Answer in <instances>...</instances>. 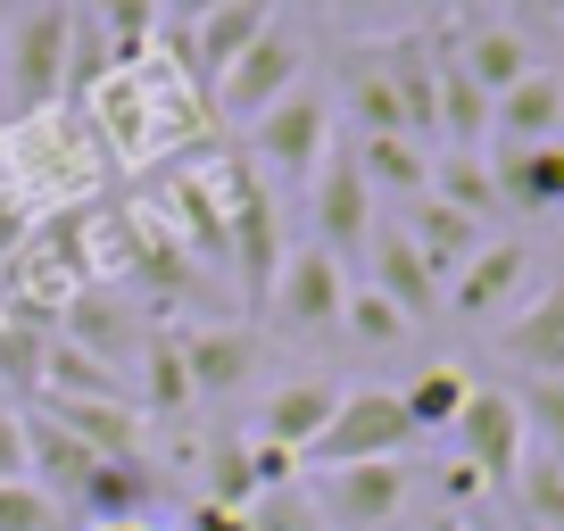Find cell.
<instances>
[{"label": "cell", "instance_id": "1", "mask_svg": "<svg viewBox=\"0 0 564 531\" xmlns=\"http://www.w3.org/2000/svg\"><path fill=\"white\" fill-rule=\"evenodd\" d=\"M67 58H75V0H42L25 18L0 25V91L18 117H51V100L67 91Z\"/></svg>", "mask_w": 564, "mask_h": 531}, {"label": "cell", "instance_id": "2", "mask_svg": "<svg viewBox=\"0 0 564 531\" xmlns=\"http://www.w3.org/2000/svg\"><path fill=\"white\" fill-rule=\"evenodd\" d=\"M241 159H249V175L316 183L324 159H333V100H324L316 84H300L291 100H274V108L241 133Z\"/></svg>", "mask_w": 564, "mask_h": 531}, {"label": "cell", "instance_id": "3", "mask_svg": "<svg viewBox=\"0 0 564 531\" xmlns=\"http://www.w3.org/2000/svg\"><path fill=\"white\" fill-rule=\"evenodd\" d=\"M307 84V42L291 34V25H265L258 42H249L241 58H232L225 75L208 84V108H216V124H232V133H249V124L265 117L274 100H291V91Z\"/></svg>", "mask_w": 564, "mask_h": 531}, {"label": "cell", "instance_id": "4", "mask_svg": "<svg viewBox=\"0 0 564 531\" xmlns=\"http://www.w3.org/2000/svg\"><path fill=\"white\" fill-rule=\"evenodd\" d=\"M423 432L406 424V399L399 390H340L333 424L316 432V448H307V474H333V465H382V457H406Z\"/></svg>", "mask_w": 564, "mask_h": 531}, {"label": "cell", "instance_id": "5", "mask_svg": "<svg viewBox=\"0 0 564 531\" xmlns=\"http://www.w3.org/2000/svg\"><path fill=\"white\" fill-rule=\"evenodd\" d=\"M324 531H390L415 507V457H382V465H333L307 481Z\"/></svg>", "mask_w": 564, "mask_h": 531}, {"label": "cell", "instance_id": "6", "mask_svg": "<svg viewBox=\"0 0 564 531\" xmlns=\"http://www.w3.org/2000/svg\"><path fill=\"white\" fill-rule=\"evenodd\" d=\"M457 457L474 465L481 481H490V498L498 490H514V474H523V457H531V424H523V390H498V382H474V399H465V415H457Z\"/></svg>", "mask_w": 564, "mask_h": 531}, {"label": "cell", "instance_id": "7", "mask_svg": "<svg viewBox=\"0 0 564 531\" xmlns=\"http://www.w3.org/2000/svg\"><path fill=\"white\" fill-rule=\"evenodd\" d=\"M349 274H340V258L333 249H291L282 258V274H274V291H265V316L282 324V333H300V340H333L340 333V307H349Z\"/></svg>", "mask_w": 564, "mask_h": 531}, {"label": "cell", "instance_id": "8", "mask_svg": "<svg viewBox=\"0 0 564 531\" xmlns=\"http://www.w3.org/2000/svg\"><path fill=\"white\" fill-rule=\"evenodd\" d=\"M373 58H382V75L406 100V133L432 150L441 142V25H406V34H390Z\"/></svg>", "mask_w": 564, "mask_h": 531}, {"label": "cell", "instance_id": "9", "mask_svg": "<svg viewBox=\"0 0 564 531\" xmlns=\"http://www.w3.org/2000/svg\"><path fill=\"white\" fill-rule=\"evenodd\" d=\"M531 266H540V249H531V241H481V258L448 283V316L490 324V316H507V307H523Z\"/></svg>", "mask_w": 564, "mask_h": 531}, {"label": "cell", "instance_id": "10", "mask_svg": "<svg viewBox=\"0 0 564 531\" xmlns=\"http://www.w3.org/2000/svg\"><path fill=\"white\" fill-rule=\"evenodd\" d=\"M265 25H274V0H216V9L192 25V34H175V51H183V67H192V84L208 91L216 75H225L232 58H241L249 42L265 34Z\"/></svg>", "mask_w": 564, "mask_h": 531}, {"label": "cell", "instance_id": "11", "mask_svg": "<svg viewBox=\"0 0 564 531\" xmlns=\"http://www.w3.org/2000/svg\"><path fill=\"white\" fill-rule=\"evenodd\" d=\"M333 408H340V382H333V373H291V382L265 390L258 441H274V448H291V457H307V448H316V432L333 424Z\"/></svg>", "mask_w": 564, "mask_h": 531}, {"label": "cell", "instance_id": "12", "mask_svg": "<svg viewBox=\"0 0 564 531\" xmlns=\"http://www.w3.org/2000/svg\"><path fill=\"white\" fill-rule=\"evenodd\" d=\"M366 266H373V291H382L406 324H432V316L448 307V283L423 266V249L406 241V232H373V241H366Z\"/></svg>", "mask_w": 564, "mask_h": 531}, {"label": "cell", "instance_id": "13", "mask_svg": "<svg viewBox=\"0 0 564 531\" xmlns=\"http://www.w3.org/2000/svg\"><path fill=\"white\" fill-rule=\"evenodd\" d=\"M316 192V249H366L373 241V183L357 175V159L340 150V159H324V175L307 183Z\"/></svg>", "mask_w": 564, "mask_h": 531}, {"label": "cell", "instance_id": "14", "mask_svg": "<svg viewBox=\"0 0 564 531\" xmlns=\"http://www.w3.org/2000/svg\"><path fill=\"white\" fill-rule=\"evenodd\" d=\"M498 357L531 382H564V291L547 300H523L507 324H498Z\"/></svg>", "mask_w": 564, "mask_h": 531}, {"label": "cell", "instance_id": "15", "mask_svg": "<svg viewBox=\"0 0 564 531\" xmlns=\"http://www.w3.org/2000/svg\"><path fill=\"white\" fill-rule=\"evenodd\" d=\"M67 349H84V357H100L108 373H124V366H141V316H124L117 300H108V291H75L67 300Z\"/></svg>", "mask_w": 564, "mask_h": 531}, {"label": "cell", "instance_id": "16", "mask_svg": "<svg viewBox=\"0 0 564 531\" xmlns=\"http://www.w3.org/2000/svg\"><path fill=\"white\" fill-rule=\"evenodd\" d=\"M490 133L507 150H540V142H564V84L547 67H531L514 91L490 100Z\"/></svg>", "mask_w": 564, "mask_h": 531}, {"label": "cell", "instance_id": "17", "mask_svg": "<svg viewBox=\"0 0 564 531\" xmlns=\"http://www.w3.org/2000/svg\"><path fill=\"white\" fill-rule=\"evenodd\" d=\"M399 232L423 249V266H432L441 283H457L465 266L481 258V241H490V232H481L474 216H457L448 199H432V192H423V199H406V225H399Z\"/></svg>", "mask_w": 564, "mask_h": 531}, {"label": "cell", "instance_id": "18", "mask_svg": "<svg viewBox=\"0 0 564 531\" xmlns=\"http://www.w3.org/2000/svg\"><path fill=\"white\" fill-rule=\"evenodd\" d=\"M150 498H159V474L141 457H100L91 481L67 498V514H91V531L100 523H150Z\"/></svg>", "mask_w": 564, "mask_h": 531}, {"label": "cell", "instance_id": "19", "mask_svg": "<svg viewBox=\"0 0 564 531\" xmlns=\"http://www.w3.org/2000/svg\"><path fill=\"white\" fill-rule=\"evenodd\" d=\"M183 349V373H192L199 399H232V390L249 382V366H258V340L232 333V324H199V333H175Z\"/></svg>", "mask_w": 564, "mask_h": 531}, {"label": "cell", "instance_id": "20", "mask_svg": "<svg viewBox=\"0 0 564 531\" xmlns=\"http://www.w3.org/2000/svg\"><path fill=\"white\" fill-rule=\"evenodd\" d=\"M490 175H498V208H514V216H556L564 208V142L498 150Z\"/></svg>", "mask_w": 564, "mask_h": 531}, {"label": "cell", "instance_id": "21", "mask_svg": "<svg viewBox=\"0 0 564 531\" xmlns=\"http://www.w3.org/2000/svg\"><path fill=\"white\" fill-rule=\"evenodd\" d=\"M448 51H457V67L474 75L490 100H498V91H514L531 67H540V58H531V42L514 34V25H448Z\"/></svg>", "mask_w": 564, "mask_h": 531}, {"label": "cell", "instance_id": "22", "mask_svg": "<svg viewBox=\"0 0 564 531\" xmlns=\"http://www.w3.org/2000/svg\"><path fill=\"white\" fill-rule=\"evenodd\" d=\"M357 175L373 183V192H390V199H423L432 192V150L423 142H406V133H357Z\"/></svg>", "mask_w": 564, "mask_h": 531}, {"label": "cell", "instance_id": "23", "mask_svg": "<svg viewBox=\"0 0 564 531\" xmlns=\"http://www.w3.org/2000/svg\"><path fill=\"white\" fill-rule=\"evenodd\" d=\"M441 142H448V150H481V142H490V91L457 67L448 25H441Z\"/></svg>", "mask_w": 564, "mask_h": 531}, {"label": "cell", "instance_id": "24", "mask_svg": "<svg viewBox=\"0 0 564 531\" xmlns=\"http://www.w3.org/2000/svg\"><path fill=\"white\" fill-rule=\"evenodd\" d=\"M133 408H141V415H166V424L199 408V390H192V373H183L175 333H150V340H141V390H133Z\"/></svg>", "mask_w": 564, "mask_h": 531}, {"label": "cell", "instance_id": "25", "mask_svg": "<svg viewBox=\"0 0 564 531\" xmlns=\"http://www.w3.org/2000/svg\"><path fill=\"white\" fill-rule=\"evenodd\" d=\"M340 91H349V108H357V133H406V100H399V84L382 75L373 51L340 58ZM406 142H415V133H406Z\"/></svg>", "mask_w": 564, "mask_h": 531}, {"label": "cell", "instance_id": "26", "mask_svg": "<svg viewBox=\"0 0 564 531\" xmlns=\"http://www.w3.org/2000/svg\"><path fill=\"white\" fill-rule=\"evenodd\" d=\"M84 18H91V34L108 42V58L117 67H141V58L159 51V0H84Z\"/></svg>", "mask_w": 564, "mask_h": 531}, {"label": "cell", "instance_id": "27", "mask_svg": "<svg viewBox=\"0 0 564 531\" xmlns=\"http://www.w3.org/2000/svg\"><path fill=\"white\" fill-rule=\"evenodd\" d=\"M399 399H406V424L432 441V432H457L465 399H474V373H465V366H423L415 382L399 390Z\"/></svg>", "mask_w": 564, "mask_h": 531}, {"label": "cell", "instance_id": "28", "mask_svg": "<svg viewBox=\"0 0 564 531\" xmlns=\"http://www.w3.org/2000/svg\"><path fill=\"white\" fill-rule=\"evenodd\" d=\"M432 199H448L457 216H474V225H490L498 216V175L481 150H448V159H432Z\"/></svg>", "mask_w": 564, "mask_h": 531}, {"label": "cell", "instance_id": "29", "mask_svg": "<svg viewBox=\"0 0 564 531\" xmlns=\"http://www.w3.org/2000/svg\"><path fill=\"white\" fill-rule=\"evenodd\" d=\"M199 507H232V514L258 507V465H249V441H241V432L208 441V481H199Z\"/></svg>", "mask_w": 564, "mask_h": 531}, {"label": "cell", "instance_id": "30", "mask_svg": "<svg viewBox=\"0 0 564 531\" xmlns=\"http://www.w3.org/2000/svg\"><path fill=\"white\" fill-rule=\"evenodd\" d=\"M406 333H415V324H406L373 283H357V291H349V307H340V340H357V349H399Z\"/></svg>", "mask_w": 564, "mask_h": 531}, {"label": "cell", "instance_id": "31", "mask_svg": "<svg viewBox=\"0 0 564 531\" xmlns=\"http://www.w3.org/2000/svg\"><path fill=\"white\" fill-rule=\"evenodd\" d=\"M75 514L58 507L51 490H42L34 474H18V481H0V531H67Z\"/></svg>", "mask_w": 564, "mask_h": 531}, {"label": "cell", "instance_id": "32", "mask_svg": "<svg viewBox=\"0 0 564 531\" xmlns=\"http://www.w3.org/2000/svg\"><path fill=\"white\" fill-rule=\"evenodd\" d=\"M249 531H324L316 498H307V481H282V490H265L258 507H249Z\"/></svg>", "mask_w": 564, "mask_h": 531}, {"label": "cell", "instance_id": "33", "mask_svg": "<svg viewBox=\"0 0 564 531\" xmlns=\"http://www.w3.org/2000/svg\"><path fill=\"white\" fill-rule=\"evenodd\" d=\"M523 424L540 448H564V382H531L523 390Z\"/></svg>", "mask_w": 564, "mask_h": 531}, {"label": "cell", "instance_id": "34", "mask_svg": "<svg viewBox=\"0 0 564 531\" xmlns=\"http://www.w3.org/2000/svg\"><path fill=\"white\" fill-rule=\"evenodd\" d=\"M25 474V415L0 399V481H18Z\"/></svg>", "mask_w": 564, "mask_h": 531}, {"label": "cell", "instance_id": "35", "mask_svg": "<svg viewBox=\"0 0 564 531\" xmlns=\"http://www.w3.org/2000/svg\"><path fill=\"white\" fill-rule=\"evenodd\" d=\"M208 9H216V0H159V25H166V34H192Z\"/></svg>", "mask_w": 564, "mask_h": 531}, {"label": "cell", "instance_id": "36", "mask_svg": "<svg viewBox=\"0 0 564 531\" xmlns=\"http://www.w3.org/2000/svg\"><path fill=\"white\" fill-rule=\"evenodd\" d=\"M192 531H249V514H232V507H192Z\"/></svg>", "mask_w": 564, "mask_h": 531}, {"label": "cell", "instance_id": "37", "mask_svg": "<svg viewBox=\"0 0 564 531\" xmlns=\"http://www.w3.org/2000/svg\"><path fill=\"white\" fill-rule=\"evenodd\" d=\"M382 9H406V0H340L333 18H382Z\"/></svg>", "mask_w": 564, "mask_h": 531}, {"label": "cell", "instance_id": "38", "mask_svg": "<svg viewBox=\"0 0 564 531\" xmlns=\"http://www.w3.org/2000/svg\"><path fill=\"white\" fill-rule=\"evenodd\" d=\"M274 9H291V18H333L340 0H274Z\"/></svg>", "mask_w": 564, "mask_h": 531}, {"label": "cell", "instance_id": "39", "mask_svg": "<svg viewBox=\"0 0 564 531\" xmlns=\"http://www.w3.org/2000/svg\"><path fill=\"white\" fill-rule=\"evenodd\" d=\"M25 9H42V0H0V18H25Z\"/></svg>", "mask_w": 564, "mask_h": 531}, {"label": "cell", "instance_id": "40", "mask_svg": "<svg viewBox=\"0 0 564 531\" xmlns=\"http://www.w3.org/2000/svg\"><path fill=\"white\" fill-rule=\"evenodd\" d=\"M556 291H564V241H556Z\"/></svg>", "mask_w": 564, "mask_h": 531}, {"label": "cell", "instance_id": "41", "mask_svg": "<svg viewBox=\"0 0 564 531\" xmlns=\"http://www.w3.org/2000/svg\"><path fill=\"white\" fill-rule=\"evenodd\" d=\"M100 531H150V523H100Z\"/></svg>", "mask_w": 564, "mask_h": 531}, {"label": "cell", "instance_id": "42", "mask_svg": "<svg viewBox=\"0 0 564 531\" xmlns=\"http://www.w3.org/2000/svg\"><path fill=\"white\" fill-rule=\"evenodd\" d=\"M514 531H531V523H514Z\"/></svg>", "mask_w": 564, "mask_h": 531}, {"label": "cell", "instance_id": "43", "mask_svg": "<svg viewBox=\"0 0 564 531\" xmlns=\"http://www.w3.org/2000/svg\"><path fill=\"white\" fill-rule=\"evenodd\" d=\"M0 25H9V18H0Z\"/></svg>", "mask_w": 564, "mask_h": 531}]
</instances>
